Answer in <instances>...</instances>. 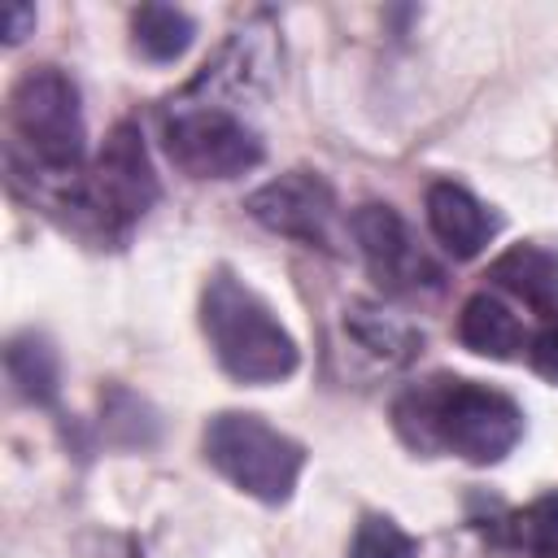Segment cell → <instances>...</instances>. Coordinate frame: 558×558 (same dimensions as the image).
<instances>
[{
    "label": "cell",
    "mask_w": 558,
    "mask_h": 558,
    "mask_svg": "<svg viewBox=\"0 0 558 558\" xmlns=\"http://www.w3.org/2000/svg\"><path fill=\"white\" fill-rule=\"evenodd\" d=\"M392 427L414 453H458L471 466H493L519 445L523 410L488 384L432 375L392 401Z\"/></svg>",
    "instance_id": "obj_1"
},
{
    "label": "cell",
    "mask_w": 558,
    "mask_h": 558,
    "mask_svg": "<svg viewBox=\"0 0 558 558\" xmlns=\"http://www.w3.org/2000/svg\"><path fill=\"white\" fill-rule=\"evenodd\" d=\"M201 331L235 384H279L301 366V349L275 310L231 270H214L201 292Z\"/></svg>",
    "instance_id": "obj_2"
},
{
    "label": "cell",
    "mask_w": 558,
    "mask_h": 558,
    "mask_svg": "<svg viewBox=\"0 0 558 558\" xmlns=\"http://www.w3.org/2000/svg\"><path fill=\"white\" fill-rule=\"evenodd\" d=\"M9 126H13V144L26 153L31 170H39V179H57V183L78 179L87 153V126H83L78 87L65 70L57 65L22 70L9 87Z\"/></svg>",
    "instance_id": "obj_3"
},
{
    "label": "cell",
    "mask_w": 558,
    "mask_h": 558,
    "mask_svg": "<svg viewBox=\"0 0 558 558\" xmlns=\"http://www.w3.org/2000/svg\"><path fill=\"white\" fill-rule=\"evenodd\" d=\"M205 462L240 493L283 506L305 471V445L270 427L262 414L222 410L205 423Z\"/></svg>",
    "instance_id": "obj_4"
},
{
    "label": "cell",
    "mask_w": 558,
    "mask_h": 558,
    "mask_svg": "<svg viewBox=\"0 0 558 558\" xmlns=\"http://www.w3.org/2000/svg\"><path fill=\"white\" fill-rule=\"evenodd\" d=\"M157 170L148 161L144 135L135 122H118L83 183L70 187V209H83L105 240H122L157 205Z\"/></svg>",
    "instance_id": "obj_5"
},
{
    "label": "cell",
    "mask_w": 558,
    "mask_h": 558,
    "mask_svg": "<svg viewBox=\"0 0 558 558\" xmlns=\"http://www.w3.org/2000/svg\"><path fill=\"white\" fill-rule=\"evenodd\" d=\"M161 144L166 157L187 174V179H235L262 166L266 148L257 131L235 113L218 109L205 100H174L161 118Z\"/></svg>",
    "instance_id": "obj_6"
},
{
    "label": "cell",
    "mask_w": 558,
    "mask_h": 558,
    "mask_svg": "<svg viewBox=\"0 0 558 558\" xmlns=\"http://www.w3.org/2000/svg\"><path fill=\"white\" fill-rule=\"evenodd\" d=\"M349 235L371 270V279L392 292V296H410V292H436L445 270L427 257V248L414 240V231L405 227V218L392 205L366 201L353 209L349 218Z\"/></svg>",
    "instance_id": "obj_7"
},
{
    "label": "cell",
    "mask_w": 558,
    "mask_h": 558,
    "mask_svg": "<svg viewBox=\"0 0 558 558\" xmlns=\"http://www.w3.org/2000/svg\"><path fill=\"white\" fill-rule=\"evenodd\" d=\"M244 209L253 214V222H262L275 235L301 240L310 248H336V192L323 174L310 170H288L270 183H262Z\"/></svg>",
    "instance_id": "obj_8"
},
{
    "label": "cell",
    "mask_w": 558,
    "mask_h": 558,
    "mask_svg": "<svg viewBox=\"0 0 558 558\" xmlns=\"http://www.w3.org/2000/svg\"><path fill=\"white\" fill-rule=\"evenodd\" d=\"M279 74V44H275V31L266 26H244V31H231V39L218 48L214 61H205V70L187 83L183 96H201L205 105H218V109H231L227 100H248V96H266L270 83Z\"/></svg>",
    "instance_id": "obj_9"
},
{
    "label": "cell",
    "mask_w": 558,
    "mask_h": 558,
    "mask_svg": "<svg viewBox=\"0 0 558 558\" xmlns=\"http://www.w3.org/2000/svg\"><path fill=\"white\" fill-rule=\"evenodd\" d=\"M427 227H432V235L440 240V248L449 253V257H458V262H466V257H480L484 248H488V240L501 231V218L484 205V201H475L462 183H449V179H436L432 187H427Z\"/></svg>",
    "instance_id": "obj_10"
},
{
    "label": "cell",
    "mask_w": 558,
    "mask_h": 558,
    "mask_svg": "<svg viewBox=\"0 0 558 558\" xmlns=\"http://www.w3.org/2000/svg\"><path fill=\"white\" fill-rule=\"evenodd\" d=\"M493 288L510 292L527 310L558 318V253L545 244H510L484 275Z\"/></svg>",
    "instance_id": "obj_11"
},
{
    "label": "cell",
    "mask_w": 558,
    "mask_h": 558,
    "mask_svg": "<svg viewBox=\"0 0 558 558\" xmlns=\"http://www.w3.org/2000/svg\"><path fill=\"white\" fill-rule=\"evenodd\" d=\"M458 340L480 353V357H493V362H510L527 349V331L523 323L514 318V310L493 296V292H475L466 296L462 314H458Z\"/></svg>",
    "instance_id": "obj_12"
},
{
    "label": "cell",
    "mask_w": 558,
    "mask_h": 558,
    "mask_svg": "<svg viewBox=\"0 0 558 558\" xmlns=\"http://www.w3.org/2000/svg\"><path fill=\"white\" fill-rule=\"evenodd\" d=\"M344 331H349L371 357H379V362H388V366H405V362H414L418 349H423V336H418L405 318L388 314V310L375 305V301H349V305H344Z\"/></svg>",
    "instance_id": "obj_13"
},
{
    "label": "cell",
    "mask_w": 558,
    "mask_h": 558,
    "mask_svg": "<svg viewBox=\"0 0 558 558\" xmlns=\"http://www.w3.org/2000/svg\"><path fill=\"white\" fill-rule=\"evenodd\" d=\"M4 371H9V384L22 401H31V405H52L57 401L61 357H57L48 336H39V331L13 336L9 349H4Z\"/></svg>",
    "instance_id": "obj_14"
},
{
    "label": "cell",
    "mask_w": 558,
    "mask_h": 558,
    "mask_svg": "<svg viewBox=\"0 0 558 558\" xmlns=\"http://www.w3.org/2000/svg\"><path fill=\"white\" fill-rule=\"evenodd\" d=\"M196 39V22L174 4H140L131 13V48L144 61H179Z\"/></svg>",
    "instance_id": "obj_15"
},
{
    "label": "cell",
    "mask_w": 558,
    "mask_h": 558,
    "mask_svg": "<svg viewBox=\"0 0 558 558\" xmlns=\"http://www.w3.org/2000/svg\"><path fill=\"white\" fill-rule=\"evenodd\" d=\"M497 541L523 558H558V493H545L514 519H506Z\"/></svg>",
    "instance_id": "obj_16"
},
{
    "label": "cell",
    "mask_w": 558,
    "mask_h": 558,
    "mask_svg": "<svg viewBox=\"0 0 558 558\" xmlns=\"http://www.w3.org/2000/svg\"><path fill=\"white\" fill-rule=\"evenodd\" d=\"M349 558H418V541L388 514H362Z\"/></svg>",
    "instance_id": "obj_17"
},
{
    "label": "cell",
    "mask_w": 558,
    "mask_h": 558,
    "mask_svg": "<svg viewBox=\"0 0 558 558\" xmlns=\"http://www.w3.org/2000/svg\"><path fill=\"white\" fill-rule=\"evenodd\" d=\"M527 366L541 375V379H549V384H558V318H545L541 323V331L536 336H527Z\"/></svg>",
    "instance_id": "obj_18"
},
{
    "label": "cell",
    "mask_w": 558,
    "mask_h": 558,
    "mask_svg": "<svg viewBox=\"0 0 558 558\" xmlns=\"http://www.w3.org/2000/svg\"><path fill=\"white\" fill-rule=\"evenodd\" d=\"M35 31V9L31 4H4L0 9V35L4 44H22Z\"/></svg>",
    "instance_id": "obj_19"
}]
</instances>
